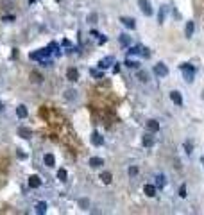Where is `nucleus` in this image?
<instances>
[{
  "label": "nucleus",
  "mask_w": 204,
  "mask_h": 215,
  "mask_svg": "<svg viewBox=\"0 0 204 215\" xmlns=\"http://www.w3.org/2000/svg\"><path fill=\"white\" fill-rule=\"evenodd\" d=\"M179 70L185 74V79L188 81V83H192L193 77H195V66L190 65V63H183V65H179Z\"/></svg>",
  "instance_id": "obj_1"
},
{
  "label": "nucleus",
  "mask_w": 204,
  "mask_h": 215,
  "mask_svg": "<svg viewBox=\"0 0 204 215\" xmlns=\"http://www.w3.org/2000/svg\"><path fill=\"white\" fill-rule=\"evenodd\" d=\"M138 6L142 7V11H143V15H145V16H152V15H154L152 6H150L149 0H138Z\"/></svg>",
  "instance_id": "obj_2"
},
{
  "label": "nucleus",
  "mask_w": 204,
  "mask_h": 215,
  "mask_svg": "<svg viewBox=\"0 0 204 215\" xmlns=\"http://www.w3.org/2000/svg\"><path fill=\"white\" fill-rule=\"evenodd\" d=\"M154 74H156L158 77H165V75H168V66H167L165 63H158V65H154Z\"/></svg>",
  "instance_id": "obj_3"
},
{
  "label": "nucleus",
  "mask_w": 204,
  "mask_h": 215,
  "mask_svg": "<svg viewBox=\"0 0 204 215\" xmlns=\"http://www.w3.org/2000/svg\"><path fill=\"white\" fill-rule=\"evenodd\" d=\"M170 99H172V102H174L176 106H183V97H181V93L179 91H170Z\"/></svg>",
  "instance_id": "obj_4"
},
{
  "label": "nucleus",
  "mask_w": 204,
  "mask_h": 215,
  "mask_svg": "<svg viewBox=\"0 0 204 215\" xmlns=\"http://www.w3.org/2000/svg\"><path fill=\"white\" fill-rule=\"evenodd\" d=\"M91 143H93V145H97V147H100V145H104V138L100 136V133H93V135H91Z\"/></svg>",
  "instance_id": "obj_5"
},
{
  "label": "nucleus",
  "mask_w": 204,
  "mask_h": 215,
  "mask_svg": "<svg viewBox=\"0 0 204 215\" xmlns=\"http://www.w3.org/2000/svg\"><path fill=\"white\" fill-rule=\"evenodd\" d=\"M66 77H68V81L75 83V81L79 79V72H77V68H68V70H66Z\"/></svg>",
  "instance_id": "obj_6"
},
{
  "label": "nucleus",
  "mask_w": 204,
  "mask_h": 215,
  "mask_svg": "<svg viewBox=\"0 0 204 215\" xmlns=\"http://www.w3.org/2000/svg\"><path fill=\"white\" fill-rule=\"evenodd\" d=\"M142 143H143V147H152L154 145V136L150 135V133H147V135H143V138H142Z\"/></svg>",
  "instance_id": "obj_7"
},
{
  "label": "nucleus",
  "mask_w": 204,
  "mask_h": 215,
  "mask_svg": "<svg viewBox=\"0 0 204 215\" xmlns=\"http://www.w3.org/2000/svg\"><path fill=\"white\" fill-rule=\"evenodd\" d=\"M115 63V57H111V56H107V57H104L100 63H99V68H109L111 65Z\"/></svg>",
  "instance_id": "obj_8"
},
{
  "label": "nucleus",
  "mask_w": 204,
  "mask_h": 215,
  "mask_svg": "<svg viewBox=\"0 0 204 215\" xmlns=\"http://www.w3.org/2000/svg\"><path fill=\"white\" fill-rule=\"evenodd\" d=\"M102 165H104V160L102 158H95V156L90 158V167L91 169H100Z\"/></svg>",
  "instance_id": "obj_9"
},
{
  "label": "nucleus",
  "mask_w": 204,
  "mask_h": 215,
  "mask_svg": "<svg viewBox=\"0 0 204 215\" xmlns=\"http://www.w3.org/2000/svg\"><path fill=\"white\" fill-rule=\"evenodd\" d=\"M143 192H145L147 197H154L156 192H158V188H156L154 185H145V187H143Z\"/></svg>",
  "instance_id": "obj_10"
},
{
  "label": "nucleus",
  "mask_w": 204,
  "mask_h": 215,
  "mask_svg": "<svg viewBox=\"0 0 204 215\" xmlns=\"http://www.w3.org/2000/svg\"><path fill=\"white\" fill-rule=\"evenodd\" d=\"M120 22L127 27V29H136V24H134V20L133 18H127V16H122L120 18Z\"/></svg>",
  "instance_id": "obj_11"
},
{
  "label": "nucleus",
  "mask_w": 204,
  "mask_h": 215,
  "mask_svg": "<svg viewBox=\"0 0 204 215\" xmlns=\"http://www.w3.org/2000/svg\"><path fill=\"white\" fill-rule=\"evenodd\" d=\"M147 129H149L150 133L159 131V124H158V120H147Z\"/></svg>",
  "instance_id": "obj_12"
},
{
  "label": "nucleus",
  "mask_w": 204,
  "mask_h": 215,
  "mask_svg": "<svg viewBox=\"0 0 204 215\" xmlns=\"http://www.w3.org/2000/svg\"><path fill=\"white\" fill-rule=\"evenodd\" d=\"M193 30H195V24H193V22H186V30H185V34H186L188 39L193 36Z\"/></svg>",
  "instance_id": "obj_13"
},
{
  "label": "nucleus",
  "mask_w": 204,
  "mask_h": 215,
  "mask_svg": "<svg viewBox=\"0 0 204 215\" xmlns=\"http://www.w3.org/2000/svg\"><path fill=\"white\" fill-rule=\"evenodd\" d=\"M39 185H41V179H39L38 176H30V178H29V187H30V188H38Z\"/></svg>",
  "instance_id": "obj_14"
},
{
  "label": "nucleus",
  "mask_w": 204,
  "mask_h": 215,
  "mask_svg": "<svg viewBox=\"0 0 204 215\" xmlns=\"http://www.w3.org/2000/svg\"><path fill=\"white\" fill-rule=\"evenodd\" d=\"M18 135H20L21 138H25V140H27V138H30V136H32V131H30V129H27V127H20V129H18Z\"/></svg>",
  "instance_id": "obj_15"
},
{
  "label": "nucleus",
  "mask_w": 204,
  "mask_h": 215,
  "mask_svg": "<svg viewBox=\"0 0 204 215\" xmlns=\"http://www.w3.org/2000/svg\"><path fill=\"white\" fill-rule=\"evenodd\" d=\"M165 16H167V6H161L159 7V15H158V22L165 24Z\"/></svg>",
  "instance_id": "obj_16"
},
{
  "label": "nucleus",
  "mask_w": 204,
  "mask_h": 215,
  "mask_svg": "<svg viewBox=\"0 0 204 215\" xmlns=\"http://www.w3.org/2000/svg\"><path fill=\"white\" fill-rule=\"evenodd\" d=\"M43 161H45L47 167H54V165H56V158H54V154H45Z\"/></svg>",
  "instance_id": "obj_17"
},
{
  "label": "nucleus",
  "mask_w": 204,
  "mask_h": 215,
  "mask_svg": "<svg viewBox=\"0 0 204 215\" xmlns=\"http://www.w3.org/2000/svg\"><path fill=\"white\" fill-rule=\"evenodd\" d=\"M100 179H102V183H106V185H109V183H111V179H113L111 172H102V174H100Z\"/></svg>",
  "instance_id": "obj_18"
},
{
  "label": "nucleus",
  "mask_w": 204,
  "mask_h": 215,
  "mask_svg": "<svg viewBox=\"0 0 204 215\" xmlns=\"http://www.w3.org/2000/svg\"><path fill=\"white\" fill-rule=\"evenodd\" d=\"M16 115H18L20 118H25V117H27V108H25V106H18V108H16Z\"/></svg>",
  "instance_id": "obj_19"
},
{
  "label": "nucleus",
  "mask_w": 204,
  "mask_h": 215,
  "mask_svg": "<svg viewBox=\"0 0 204 215\" xmlns=\"http://www.w3.org/2000/svg\"><path fill=\"white\" fill-rule=\"evenodd\" d=\"M156 185H158V188L165 187V176H163V174H158V176H156Z\"/></svg>",
  "instance_id": "obj_20"
},
{
  "label": "nucleus",
  "mask_w": 204,
  "mask_h": 215,
  "mask_svg": "<svg viewBox=\"0 0 204 215\" xmlns=\"http://www.w3.org/2000/svg\"><path fill=\"white\" fill-rule=\"evenodd\" d=\"M36 212H38V213H45V212H47V203H45V201L38 203V206H36Z\"/></svg>",
  "instance_id": "obj_21"
},
{
  "label": "nucleus",
  "mask_w": 204,
  "mask_h": 215,
  "mask_svg": "<svg viewBox=\"0 0 204 215\" xmlns=\"http://www.w3.org/2000/svg\"><path fill=\"white\" fill-rule=\"evenodd\" d=\"M118 39H120V43L125 45V47H127V45H131V38H129L127 34H120V38H118Z\"/></svg>",
  "instance_id": "obj_22"
},
{
  "label": "nucleus",
  "mask_w": 204,
  "mask_h": 215,
  "mask_svg": "<svg viewBox=\"0 0 204 215\" xmlns=\"http://www.w3.org/2000/svg\"><path fill=\"white\" fill-rule=\"evenodd\" d=\"M125 66H129V68H138V66H140V63H138V61H131V59H125Z\"/></svg>",
  "instance_id": "obj_23"
},
{
  "label": "nucleus",
  "mask_w": 204,
  "mask_h": 215,
  "mask_svg": "<svg viewBox=\"0 0 204 215\" xmlns=\"http://www.w3.org/2000/svg\"><path fill=\"white\" fill-rule=\"evenodd\" d=\"M185 149H186V154L190 156V154H192V151H193V147H192V142H190V140H186V142H185Z\"/></svg>",
  "instance_id": "obj_24"
},
{
  "label": "nucleus",
  "mask_w": 204,
  "mask_h": 215,
  "mask_svg": "<svg viewBox=\"0 0 204 215\" xmlns=\"http://www.w3.org/2000/svg\"><path fill=\"white\" fill-rule=\"evenodd\" d=\"M57 178H59L61 181H64V179H66V170H64V169H61V170L57 172Z\"/></svg>",
  "instance_id": "obj_25"
},
{
  "label": "nucleus",
  "mask_w": 204,
  "mask_h": 215,
  "mask_svg": "<svg viewBox=\"0 0 204 215\" xmlns=\"http://www.w3.org/2000/svg\"><path fill=\"white\" fill-rule=\"evenodd\" d=\"M138 172H140V170H138V167H129V176H131V178H134Z\"/></svg>",
  "instance_id": "obj_26"
},
{
  "label": "nucleus",
  "mask_w": 204,
  "mask_h": 215,
  "mask_svg": "<svg viewBox=\"0 0 204 215\" xmlns=\"http://www.w3.org/2000/svg\"><path fill=\"white\" fill-rule=\"evenodd\" d=\"M138 79L142 81V83H147V74L145 72H138Z\"/></svg>",
  "instance_id": "obj_27"
},
{
  "label": "nucleus",
  "mask_w": 204,
  "mask_h": 215,
  "mask_svg": "<svg viewBox=\"0 0 204 215\" xmlns=\"http://www.w3.org/2000/svg\"><path fill=\"white\" fill-rule=\"evenodd\" d=\"M179 197H183V199L186 197V187H185V185H183V187L179 188Z\"/></svg>",
  "instance_id": "obj_28"
},
{
  "label": "nucleus",
  "mask_w": 204,
  "mask_h": 215,
  "mask_svg": "<svg viewBox=\"0 0 204 215\" xmlns=\"http://www.w3.org/2000/svg\"><path fill=\"white\" fill-rule=\"evenodd\" d=\"M32 81H36V83H43V77L39 74H32Z\"/></svg>",
  "instance_id": "obj_29"
},
{
  "label": "nucleus",
  "mask_w": 204,
  "mask_h": 215,
  "mask_svg": "<svg viewBox=\"0 0 204 215\" xmlns=\"http://www.w3.org/2000/svg\"><path fill=\"white\" fill-rule=\"evenodd\" d=\"M91 75H93V77H102V72H99V70H91Z\"/></svg>",
  "instance_id": "obj_30"
},
{
  "label": "nucleus",
  "mask_w": 204,
  "mask_h": 215,
  "mask_svg": "<svg viewBox=\"0 0 204 215\" xmlns=\"http://www.w3.org/2000/svg\"><path fill=\"white\" fill-rule=\"evenodd\" d=\"M18 158H21V160H25V158H27V156H25V154H24V152H20V151H18Z\"/></svg>",
  "instance_id": "obj_31"
},
{
  "label": "nucleus",
  "mask_w": 204,
  "mask_h": 215,
  "mask_svg": "<svg viewBox=\"0 0 204 215\" xmlns=\"http://www.w3.org/2000/svg\"><path fill=\"white\" fill-rule=\"evenodd\" d=\"M34 2H38V0H29V4H34Z\"/></svg>",
  "instance_id": "obj_32"
},
{
  "label": "nucleus",
  "mask_w": 204,
  "mask_h": 215,
  "mask_svg": "<svg viewBox=\"0 0 204 215\" xmlns=\"http://www.w3.org/2000/svg\"><path fill=\"white\" fill-rule=\"evenodd\" d=\"M2 108H4V104H2V102H0V111H2Z\"/></svg>",
  "instance_id": "obj_33"
},
{
  "label": "nucleus",
  "mask_w": 204,
  "mask_h": 215,
  "mask_svg": "<svg viewBox=\"0 0 204 215\" xmlns=\"http://www.w3.org/2000/svg\"><path fill=\"white\" fill-rule=\"evenodd\" d=\"M201 161H202V165H204V156H202V158H201Z\"/></svg>",
  "instance_id": "obj_34"
},
{
  "label": "nucleus",
  "mask_w": 204,
  "mask_h": 215,
  "mask_svg": "<svg viewBox=\"0 0 204 215\" xmlns=\"http://www.w3.org/2000/svg\"><path fill=\"white\" fill-rule=\"evenodd\" d=\"M57 2H61V0H57Z\"/></svg>",
  "instance_id": "obj_35"
}]
</instances>
